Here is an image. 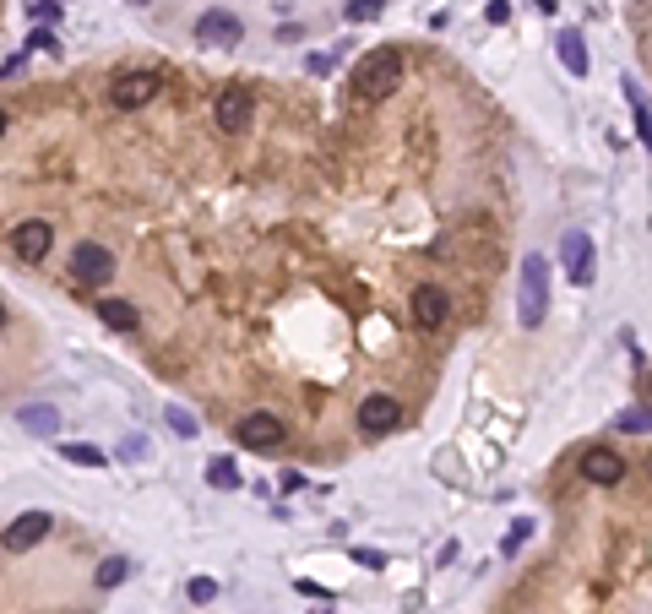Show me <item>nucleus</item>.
<instances>
[{
    "instance_id": "1",
    "label": "nucleus",
    "mask_w": 652,
    "mask_h": 614,
    "mask_svg": "<svg viewBox=\"0 0 652 614\" xmlns=\"http://www.w3.org/2000/svg\"><path fill=\"white\" fill-rule=\"evenodd\" d=\"M397 87H403V54L397 49H375L354 71V93H365V98H392Z\"/></svg>"
},
{
    "instance_id": "2",
    "label": "nucleus",
    "mask_w": 652,
    "mask_h": 614,
    "mask_svg": "<svg viewBox=\"0 0 652 614\" xmlns=\"http://www.w3.org/2000/svg\"><path fill=\"white\" fill-rule=\"evenodd\" d=\"M550 310V261L544 256H528L522 261V294H517V316L522 326H539Z\"/></svg>"
},
{
    "instance_id": "3",
    "label": "nucleus",
    "mask_w": 652,
    "mask_h": 614,
    "mask_svg": "<svg viewBox=\"0 0 652 614\" xmlns=\"http://www.w3.org/2000/svg\"><path fill=\"white\" fill-rule=\"evenodd\" d=\"M71 278H76V283H87V288L109 283V278H114V256H109V245L82 239V245L71 250Z\"/></svg>"
},
{
    "instance_id": "4",
    "label": "nucleus",
    "mask_w": 652,
    "mask_h": 614,
    "mask_svg": "<svg viewBox=\"0 0 652 614\" xmlns=\"http://www.w3.org/2000/svg\"><path fill=\"white\" fill-rule=\"evenodd\" d=\"M234 435H239V446H250V452H272L288 430H283V419H277V414L256 408V414H245V419H239V430H234Z\"/></svg>"
},
{
    "instance_id": "5",
    "label": "nucleus",
    "mask_w": 652,
    "mask_h": 614,
    "mask_svg": "<svg viewBox=\"0 0 652 614\" xmlns=\"http://www.w3.org/2000/svg\"><path fill=\"white\" fill-rule=\"evenodd\" d=\"M158 98V76L152 71H125L114 87H109V103L114 109H147Z\"/></svg>"
},
{
    "instance_id": "6",
    "label": "nucleus",
    "mask_w": 652,
    "mask_h": 614,
    "mask_svg": "<svg viewBox=\"0 0 652 614\" xmlns=\"http://www.w3.org/2000/svg\"><path fill=\"white\" fill-rule=\"evenodd\" d=\"M49 528H54V517H49V512H22V517L0 533V544H5L11 555H22V550L44 544V539H49Z\"/></svg>"
},
{
    "instance_id": "7",
    "label": "nucleus",
    "mask_w": 652,
    "mask_h": 614,
    "mask_svg": "<svg viewBox=\"0 0 652 614\" xmlns=\"http://www.w3.org/2000/svg\"><path fill=\"white\" fill-rule=\"evenodd\" d=\"M446 316H452V294L441 283H419L414 288V321L424 332H435V326H446Z\"/></svg>"
},
{
    "instance_id": "8",
    "label": "nucleus",
    "mask_w": 652,
    "mask_h": 614,
    "mask_svg": "<svg viewBox=\"0 0 652 614\" xmlns=\"http://www.w3.org/2000/svg\"><path fill=\"white\" fill-rule=\"evenodd\" d=\"M403 424V403L397 397H365L359 403V435H392Z\"/></svg>"
},
{
    "instance_id": "9",
    "label": "nucleus",
    "mask_w": 652,
    "mask_h": 614,
    "mask_svg": "<svg viewBox=\"0 0 652 614\" xmlns=\"http://www.w3.org/2000/svg\"><path fill=\"white\" fill-rule=\"evenodd\" d=\"M560 261H566V272H571V283H593V239L582 234V229H571L566 239H560Z\"/></svg>"
},
{
    "instance_id": "10",
    "label": "nucleus",
    "mask_w": 652,
    "mask_h": 614,
    "mask_svg": "<svg viewBox=\"0 0 652 614\" xmlns=\"http://www.w3.org/2000/svg\"><path fill=\"white\" fill-rule=\"evenodd\" d=\"M626 457L620 452H609V446H593L588 457H582V479L588 484H626Z\"/></svg>"
},
{
    "instance_id": "11",
    "label": "nucleus",
    "mask_w": 652,
    "mask_h": 614,
    "mask_svg": "<svg viewBox=\"0 0 652 614\" xmlns=\"http://www.w3.org/2000/svg\"><path fill=\"white\" fill-rule=\"evenodd\" d=\"M196 38L201 44H239L245 38V22L234 11H201L196 16Z\"/></svg>"
},
{
    "instance_id": "12",
    "label": "nucleus",
    "mask_w": 652,
    "mask_h": 614,
    "mask_svg": "<svg viewBox=\"0 0 652 614\" xmlns=\"http://www.w3.org/2000/svg\"><path fill=\"white\" fill-rule=\"evenodd\" d=\"M11 245H16V256H22L27 267H38V261L49 256V245H54V229H49L44 218H27V223L16 229V239H11Z\"/></svg>"
},
{
    "instance_id": "13",
    "label": "nucleus",
    "mask_w": 652,
    "mask_h": 614,
    "mask_svg": "<svg viewBox=\"0 0 652 614\" xmlns=\"http://www.w3.org/2000/svg\"><path fill=\"white\" fill-rule=\"evenodd\" d=\"M250 109H256V103H250V93H239V87H234V93H223V98H218V131H229V136H234V131H245V125H250Z\"/></svg>"
},
{
    "instance_id": "14",
    "label": "nucleus",
    "mask_w": 652,
    "mask_h": 614,
    "mask_svg": "<svg viewBox=\"0 0 652 614\" xmlns=\"http://www.w3.org/2000/svg\"><path fill=\"white\" fill-rule=\"evenodd\" d=\"M16 419H22V430H27V435H38V441H54V435H60V414H54L49 403H27Z\"/></svg>"
},
{
    "instance_id": "15",
    "label": "nucleus",
    "mask_w": 652,
    "mask_h": 614,
    "mask_svg": "<svg viewBox=\"0 0 652 614\" xmlns=\"http://www.w3.org/2000/svg\"><path fill=\"white\" fill-rule=\"evenodd\" d=\"M92 310H98V321H103V326H114V332H136V326H141V316H136V305H131V299H98Z\"/></svg>"
},
{
    "instance_id": "16",
    "label": "nucleus",
    "mask_w": 652,
    "mask_h": 614,
    "mask_svg": "<svg viewBox=\"0 0 652 614\" xmlns=\"http://www.w3.org/2000/svg\"><path fill=\"white\" fill-rule=\"evenodd\" d=\"M560 65H566L571 76H588V65H593V60H588V44H582V33H577V27H566V33H560Z\"/></svg>"
},
{
    "instance_id": "17",
    "label": "nucleus",
    "mask_w": 652,
    "mask_h": 614,
    "mask_svg": "<svg viewBox=\"0 0 652 614\" xmlns=\"http://www.w3.org/2000/svg\"><path fill=\"white\" fill-rule=\"evenodd\" d=\"M207 484L212 490H239V463L234 457H212L207 463Z\"/></svg>"
},
{
    "instance_id": "18",
    "label": "nucleus",
    "mask_w": 652,
    "mask_h": 614,
    "mask_svg": "<svg viewBox=\"0 0 652 614\" xmlns=\"http://www.w3.org/2000/svg\"><path fill=\"white\" fill-rule=\"evenodd\" d=\"M60 457L76 463V468H103V463H109V452H98V446H76V441H60Z\"/></svg>"
},
{
    "instance_id": "19",
    "label": "nucleus",
    "mask_w": 652,
    "mask_h": 614,
    "mask_svg": "<svg viewBox=\"0 0 652 614\" xmlns=\"http://www.w3.org/2000/svg\"><path fill=\"white\" fill-rule=\"evenodd\" d=\"M125 577H131V560H125V555H114V560H103V566H98V588H103V593H109V588H120Z\"/></svg>"
},
{
    "instance_id": "20",
    "label": "nucleus",
    "mask_w": 652,
    "mask_h": 614,
    "mask_svg": "<svg viewBox=\"0 0 652 614\" xmlns=\"http://www.w3.org/2000/svg\"><path fill=\"white\" fill-rule=\"evenodd\" d=\"M185 599H190V604H212V599H218V582H212V577H190V582H185Z\"/></svg>"
},
{
    "instance_id": "21",
    "label": "nucleus",
    "mask_w": 652,
    "mask_h": 614,
    "mask_svg": "<svg viewBox=\"0 0 652 614\" xmlns=\"http://www.w3.org/2000/svg\"><path fill=\"white\" fill-rule=\"evenodd\" d=\"M163 419H169V430H174V435H196V414H185V408H169Z\"/></svg>"
},
{
    "instance_id": "22",
    "label": "nucleus",
    "mask_w": 652,
    "mask_h": 614,
    "mask_svg": "<svg viewBox=\"0 0 652 614\" xmlns=\"http://www.w3.org/2000/svg\"><path fill=\"white\" fill-rule=\"evenodd\" d=\"M620 430H626V435H647V408H626V414H620Z\"/></svg>"
},
{
    "instance_id": "23",
    "label": "nucleus",
    "mask_w": 652,
    "mask_h": 614,
    "mask_svg": "<svg viewBox=\"0 0 652 614\" xmlns=\"http://www.w3.org/2000/svg\"><path fill=\"white\" fill-rule=\"evenodd\" d=\"M381 5L386 0H348V22H370V16H381Z\"/></svg>"
},
{
    "instance_id": "24",
    "label": "nucleus",
    "mask_w": 652,
    "mask_h": 614,
    "mask_svg": "<svg viewBox=\"0 0 652 614\" xmlns=\"http://www.w3.org/2000/svg\"><path fill=\"white\" fill-rule=\"evenodd\" d=\"M27 49H60V38H54V33H49V27H38V33H33V38H27Z\"/></svg>"
},
{
    "instance_id": "25",
    "label": "nucleus",
    "mask_w": 652,
    "mask_h": 614,
    "mask_svg": "<svg viewBox=\"0 0 652 614\" xmlns=\"http://www.w3.org/2000/svg\"><path fill=\"white\" fill-rule=\"evenodd\" d=\"M305 65H310V76H326V71H332V65H337V54H310V60H305Z\"/></svg>"
},
{
    "instance_id": "26",
    "label": "nucleus",
    "mask_w": 652,
    "mask_h": 614,
    "mask_svg": "<svg viewBox=\"0 0 652 614\" xmlns=\"http://www.w3.org/2000/svg\"><path fill=\"white\" fill-rule=\"evenodd\" d=\"M354 560H359V566H370V571H381V566H386V555H381V550H354Z\"/></svg>"
},
{
    "instance_id": "27",
    "label": "nucleus",
    "mask_w": 652,
    "mask_h": 614,
    "mask_svg": "<svg viewBox=\"0 0 652 614\" xmlns=\"http://www.w3.org/2000/svg\"><path fill=\"white\" fill-rule=\"evenodd\" d=\"M484 16H490V22H506V16H511V0H490Z\"/></svg>"
},
{
    "instance_id": "28",
    "label": "nucleus",
    "mask_w": 652,
    "mask_h": 614,
    "mask_svg": "<svg viewBox=\"0 0 652 614\" xmlns=\"http://www.w3.org/2000/svg\"><path fill=\"white\" fill-rule=\"evenodd\" d=\"M27 11H33L38 22H49V16H60V5H54V0H38V5H27Z\"/></svg>"
},
{
    "instance_id": "29",
    "label": "nucleus",
    "mask_w": 652,
    "mask_h": 614,
    "mask_svg": "<svg viewBox=\"0 0 652 614\" xmlns=\"http://www.w3.org/2000/svg\"><path fill=\"white\" fill-rule=\"evenodd\" d=\"M294 490H305V473H294V468H288V473H283V495H294Z\"/></svg>"
},
{
    "instance_id": "30",
    "label": "nucleus",
    "mask_w": 652,
    "mask_h": 614,
    "mask_svg": "<svg viewBox=\"0 0 652 614\" xmlns=\"http://www.w3.org/2000/svg\"><path fill=\"white\" fill-rule=\"evenodd\" d=\"M533 11H539V16H550V11H560V0H533Z\"/></svg>"
},
{
    "instance_id": "31",
    "label": "nucleus",
    "mask_w": 652,
    "mask_h": 614,
    "mask_svg": "<svg viewBox=\"0 0 652 614\" xmlns=\"http://www.w3.org/2000/svg\"><path fill=\"white\" fill-rule=\"evenodd\" d=\"M5 326H11V310H5V299H0V332H5Z\"/></svg>"
},
{
    "instance_id": "32",
    "label": "nucleus",
    "mask_w": 652,
    "mask_h": 614,
    "mask_svg": "<svg viewBox=\"0 0 652 614\" xmlns=\"http://www.w3.org/2000/svg\"><path fill=\"white\" fill-rule=\"evenodd\" d=\"M0 136H5V109H0Z\"/></svg>"
},
{
    "instance_id": "33",
    "label": "nucleus",
    "mask_w": 652,
    "mask_h": 614,
    "mask_svg": "<svg viewBox=\"0 0 652 614\" xmlns=\"http://www.w3.org/2000/svg\"><path fill=\"white\" fill-rule=\"evenodd\" d=\"M136 5H147V0H136Z\"/></svg>"
}]
</instances>
